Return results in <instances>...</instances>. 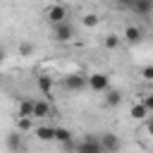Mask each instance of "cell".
I'll return each instance as SVG.
<instances>
[{
	"mask_svg": "<svg viewBox=\"0 0 153 153\" xmlns=\"http://www.w3.org/2000/svg\"><path fill=\"white\" fill-rule=\"evenodd\" d=\"M53 38H55L57 43H69V41L74 38V26H72L67 19L53 24Z\"/></svg>",
	"mask_w": 153,
	"mask_h": 153,
	"instance_id": "7a4b0ae2",
	"label": "cell"
},
{
	"mask_svg": "<svg viewBox=\"0 0 153 153\" xmlns=\"http://www.w3.org/2000/svg\"><path fill=\"white\" fill-rule=\"evenodd\" d=\"M53 115V105L50 100H33V117H50Z\"/></svg>",
	"mask_w": 153,
	"mask_h": 153,
	"instance_id": "7c38bea8",
	"label": "cell"
},
{
	"mask_svg": "<svg viewBox=\"0 0 153 153\" xmlns=\"http://www.w3.org/2000/svg\"><path fill=\"white\" fill-rule=\"evenodd\" d=\"M98 22H100V19H98V14H93V12H88V14H84V17H81V24H84L86 29H96V26H98Z\"/></svg>",
	"mask_w": 153,
	"mask_h": 153,
	"instance_id": "ac0fdd59",
	"label": "cell"
},
{
	"mask_svg": "<svg viewBox=\"0 0 153 153\" xmlns=\"http://www.w3.org/2000/svg\"><path fill=\"white\" fill-rule=\"evenodd\" d=\"M151 117V110L139 100V103H134L131 105V120H136V122H141V120H148Z\"/></svg>",
	"mask_w": 153,
	"mask_h": 153,
	"instance_id": "4fadbf2b",
	"label": "cell"
},
{
	"mask_svg": "<svg viewBox=\"0 0 153 153\" xmlns=\"http://www.w3.org/2000/svg\"><path fill=\"white\" fill-rule=\"evenodd\" d=\"M74 153H103V148L98 143V136L84 134V139L79 143H74Z\"/></svg>",
	"mask_w": 153,
	"mask_h": 153,
	"instance_id": "3957f363",
	"label": "cell"
},
{
	"mask_svg": "<svg viewBox=\"0 0 153 153\" xmlns=\"http://www.w3.org/2000/svg\"><path fill=\"white\" fill-rule=\"evenodd\" d=\"M115 2H117L120 7H131V2H134V0H115Z\"/></svg>",
	"mask_w": 153,
	"mask_h": 153,
	"instance_id": "603a6c76",
	"label": "cell"
},
{
	"mask_svg": "<svg viewBox=\"0 0 153 153\" xmlns=\"http://www.w3.org/2000/svg\"><path fill=\"white\" fill-rule=\"evenodd\" d=\"M129 10H134V14H139V17H148L153 12V0H134Z\"/></svg>",
	"mask_w": 153,
	"mask_h": 153,
	"instance_id": "ba28073f",
	"label": "cell"
},
{
	"mask_svg": "<svg viewBox=\"0 0 153 153\" xmlns=\"http://www.w3.org/2000/svg\"><path fill=\"white\" fill-rule=\"evenodd\" d=\"M69 139H74V136H72V131H69L67 127H53V141L65 143V141H69Z\"/></svg>",
	"mask_w": 153,
	"mask_h": 153,
	"instance_id": "9a60e30c",
	"label": "cell"
},
{
	"mask_svg": "<svg viewBox=\"0 0 153 153\" xmlns=\"http://www.w3.org/2000/svg\"><path fill=\"white\" fill-rule=\"evenodd\" d=\"M122 100H124V93L120 88H108L105 91V105L108 108H117V105H122Z\"/></svg>",
	"mask_w": 153,
	"mask_h": 153,
	"instance_id": "8fae6325",
	"label": "cell"
},
{
	"mask_svg": "<svg viewBox=\"0 0 153 153\" xmlns=\"http://www.w3.org/2000/svg\"><path fill=\"white\" fill-rule=\"evenodd\" d=\"M33 53V45L31 43H19V57H29Z\"/></svg>",
	"mask_w": 153,
	"mask_h": 153,
	"instance_id": "ffe728a7",
	"label": "cell"
},
{
	"mask_svg": "<svg viewBox=\"0 0 153 153\" xmlns=\"http://www.w3.org/2000/svg\"><path fill=\"white\" fill-rule=\"evenodd\" d=\"M103 43H105V48H108V50H117V48H120V43H122V38H120L117 33H108Z\"/></svg>",
	"mask_w": 153,
	"mask_h": 153,
	"instance_id": "e0dca14e",
	"label": "cell"
},
{
	"mask_svg": "<svg viewBox=\"0 0 153 153\" xmlns=\"http://www.w3.org/2000/svg\"><path fill=\"white\" fill-rule=\"evenodd\" d=\"M45 19H48L50 24H57V22H65V19H67V10H65L62 5H50V7L45 10Z\"/></svg>",
	"mask_w": 153,
	"mask_h": 153,
	"instance_id": "52a82bcc",
	"label": "cell"
},
{
	"mask_svg": "<svg viewBox=\"0 0 153 153\" xmlns=\"http://www.w3.org/2000/svg\"><path fill=\"white\" fill-rule=\"evenodd\" d=\"M5 146H7L10 153H22V151H24V136H22V131H19V129L10 131V134L5 136Z\"/></svg>",
	"mask_w": 153,
	"mask_h": 153,
	"instance_id": "8992f818",
	"label": "cell"
},
{
	"mask_svg": "<svg viewBox=\"0 0 153 153\" xmlns=\"http://www.w3.org/2000/svg\"><path fill=\"white\" fill-rule=\"evenodd\" d=\"M62 86H65L67 91H81V88H86V74H81V72H69V74L62 79Z\"/></svg>",
	"mask_w": 153,
	"mask_h": 153,
	"instance_id": "5b68a950",
	"label": "cell"
},
{
	"mask_svg": "<svg viewBox=\"0 0 153 153\" xmlns=\"http://www.w3.org/2000/svg\"><path fill=\"white\" fill-rule=\"evenodd\" d=\"M98 143H100L103 153H120L122 151V139L117 134H112V131H103L98 136Z\"/></svg>",
	"mask_w": 153,
	"mask_h": 153,
	"instance_id": "6da1fadb",
	"label": "cell"
},
{
	"mask_svg": "<svg viewBox=\"0 0 153 153\" xmlns=\"http://www.w3.org/2000/svg\"><path fill=\"white\" fill-rule=\"evenodd\" d=\"M2 60H5V55H2V50H0V62H2Z\"/></svg>",
	"mask_w": 153,
	"mask_h": 153,
	"instance_id": "cb8c5ba5",
	"label": "cell"
},
{
	"mask_svg": "<svg viewBox=\"0 0 153 153\" xmlns=\"http://www.w3.org/2000/svg\"><path fill=\"white\" fill-rule=\"evenodd\" d=\"M36 84H38V91L43 93V96H53V86H55V81H53V76H48V74H38V79H36Z\"/></svg>",
	"mask_w": 153,
	"mask_h": 153,
	"instance_id": "30bf717a",
	"label": "cell"
},
{
	"mask_svg": "<svg viewBox=\"0 0 153 153\" xmlns=\"http://www.w3.org/2000/svg\"><path fill=\"white\" fill-rule=\"evenodd\" d=\"M124 41H127L129 45H139V43L143 41V31H141L139 26H127V29H124Z\"/></svg>",
	"mask_w": 153,
	"mask_h": 153,
	"instance_id": "9c48e42d",
	"label": "cell"
},
{
	"mask_svg": "<svg viewBox=\"0 0 153 153\" xmlns=\"http://www.w3.org/2000/svg\"><path fill=\"white\" fill-rule=\"evenodd\" d=\"M17 117H33V100L22 98L19 100V108H17Z\"/></svg>",
	"mask_w": 153,
	"mask_h": 153,
	"instance_id": "5bb4252c",
	"label": "cell"
},
{
	"mask_svg": "<svg viewBox=\"0 0 153 153\" xmlns=\"http://www.w3.org/2000/svg\"><path fill=\"white\" fill-rule=\"evenodd\" d=\"M141 103H143V105L153 112V93H143V100H141Z\"/></svg>",
	"mask_w": 153,
	"mask_h": 153,
	"instance_id": "7402d4cb",
	"label": "cell"
},
{
	"mask_svg": "<svg viewBox=\"0 0 153 153\" xmlns=\"http://www.w3.org/2000/svg\"><path fill=\"white\" fill-rule=\"evenodd\" d=\"M141 76H143L146 81H151V79H153V67H151V65H146V67L141 69Z\"/></svg>",
	"mask_w": 153,
	"mask_h": 153,
	"instance_id": "44dd1931",
	"label": "cell"
},
{
	"mask_svg": "<svg viewBox=\"0 0 153 153\" xmlns=\"http://www.w3.org/2000/svg\"><path fill=\"white\" fill-rule=\"evenodd\" d=\"M86 86L91 91H108L110 88V76L105 72H93V74H86Z\"/></svg>",
	"mask_w": 153,
	"mask_h": 153,
	"instance_id": "277c9868",
	"label": "cell"
},
{
	"mask_svg": "<svg viewBox=\"0 0 153 153\" xmlns=\"http://www.w3.org/2000/svg\"><path fill=\"white\" fill-rule=\"evenodd\" d=\"M36 136H38L41 141H53V127H48V124L36 127Z\"/></svg>",
	"mask_w": 153,
	"mask_h": 153,
	"instance_id": "2e32d148",
	"label": "cell"
},
{
	"mask_svg": "<svg viewBox=\"0 0 153 153\" xmlns=\"http://www.w3.org/2000/svg\"><path fill=\"white\" fill-rule=\"evenodd\" d=\"M17 129L19 131H29L31 129V117H17Z\"/></svg>",
	"mask_w": 153,
	"mask_h": 153,
	"instance_id": "d6986e66",
	"label": "cell"
}]
</instances>
